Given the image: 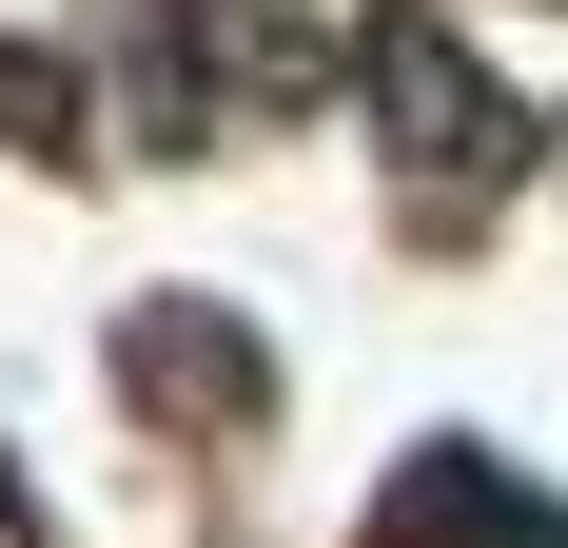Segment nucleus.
<instances>
[{"instance_id":"1","label":"nucleus","mask_w":568,"mask_h":548,"mask_svg":"<svg viewBox=\"0 0 568 548\" xmlns=\"http://www.w3.org/2000/svg\"><path fill=\"white\" fill-rule=\"evenodd\" d=\"M373 79H393V118H412V138H452L470 176L510 158V99H490V79H452V40H432V20H373Z\"/></svg>"},{"instance_id":"2","label":"nucleus","mask_w":568,"mask_h":548,"mask_svg":"<svg viewBox=\"0 0 568 548\" xmlns=\"http://www.w3.org/2000/svg\"><path fill=\"white\" fill-rule=\"evenodd\" d=\"M452 470H470V450H432V490L393 509V548H568L529 490H452Z\"/></svg>"}]
</instances>
